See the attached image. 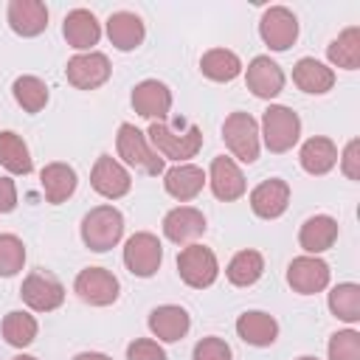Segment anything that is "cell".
I'll return each mask as SVG.
<instances>
[{
    "label": "cell",
    "mask_w": 360,
    "mask_h": 360,
    "mask_svg": "<svg viewBox=\"0 0 360 360\" xmlns=\"http://www.w3.org/2000/svg\"><path fill=\"white\" fill-rule=\"evenodd\" d=\"M188 326H191V318L177 304H163L149 312V332L163 343H177L180 338H186Z\"/></svg>",
    "instance_id": "22"
},
{
    "label": "cell",
    "mask_w": 360,
    "mask_h": 360,
    "mask_svg": "<svg viewBox=\"0 0 360 360\" xmlns=\"http://www.w3.org/2000/svg\"><path fill=\"white\" fill-rule=\"evenodd\" d=\"M6 17L17 37H39L48 28V8L42 0H11Z\"/></svg>",
    "instance_id": "19"
},
{
    "label": "cell",
    "mask_w": 360,
    "mask_h": 360,
    "mask_svg": "<svg viewBox=\"0 0 360 360\" xmlns=\"http://www.w3.org/2000/svg\"><path fill=\"white\" fill-rule=\"evenodd\" d=\"M222 141L231 155L242 163H256L259 158V124L250 112H231L222 124Z\"/></svg>",
    "instance_id": "5"
},
{
    "label": "cell",
    "mask_w": 360,
    "mask_h": 360,
    "mask_svg": "<svg viewBox=\"0 0 360 360\" xmlns=\"http://www.w3.org/2000/svg\"><path fill=\"white\" fill-rule=\"evenodd\" d=\"M357 163H360V141L352 138L346 143V149H343V158H340V169H343V174L349 180H357L360 177V166Z\"/></svg>",
    "instance_id": "40"
},
{
    "label": "cell",
    "mask_w": 360,
    "mask_h": 360,
    "mask_svg": "<svg viewBox=\"0 0 360 360\" xmlns=\"http://www.w3.org/2000/svg\"><path fill=\"white\" fill-rule=\"evenodd\" d=\"M37 329H39V326H37V318H34L31 312L14 309V312H8V315L3 318V338H6V343L14 346V349L31 346L34 338H37Z\"/></svg>",
    "instance_id": "34"
},
{
    "label": "cell",
    "mask_w": 360,
    "mask_h": 360,
    "mask_svg": "<svg viewBox=\"0 0 360 360\" xmlns=\"http://www.w3.org/2000/svg\"><path fill=\"white\" fill-rule=\"evenodd\" d=\"M90 186L96 194H101L107 200H118V197L129 194L132 177L112 155H98L93 163V172H90Z\"/></svg>",
    "instance_id": "12"
},
{
    "label": "cell",
    "mask_w": 360,
    "mask_h": 360,
    "mask_svg": "<svg viewBox=\"0 0 360 360\" xmlns=\"http://www.w3.org/2000/svg\"><path fill=\"white\" fill-rule=\"evenodd\" d=\"M146 138L163 160H177V163H186L202 146V132L197 124H186V129H174L166 121H152Z\"/></svg>",
    "instance_id": "1"
},
{
    "label": "cell",
    "mask_w": 360,
    "mask_h": 360,
    "mask_svg": "<svg viewBox=\"0 0 360 360\" xmlns=\"http://www.w3.org/2000/svg\"><path fill=\"white\" fill-rule=\"evenodd\" d=\"M25 264V245L14 233H0V276L11 278Z\"/></svg>",
    "instance_id": "36"
},
{
    "label": "cell",
    "mask_w": 360,
    "mask_h": 360,
    "mask_svg": "<svg viewBox=\"0 0 360 360\" xmlns=\"http://www.w3.org/2000/svg\"><path fill=\"white\" fill-rule=\"evenodd\" d=\"M298 360H318V357H309V354H304V357H298Z\"/></svg>",
    "instance_id": "44"
},
{
    "label": "cell",
    "mask_w": 360,
    "mask_h": 360,
    "mask_svg": "<svg viewBox=\"0 0 360 360\" xmlns=\"http://www.w3.org/2000/svg\"><path fill=\"white\" fill-rule=\"evenodd\" d=\"M118 158L127 166H135L146 174H160L163 172V158L149 146V138L135 127V124H121L115 135Z\"/></svg>",
    "instance_id": "4"
},
{
    "label": "cell",
    "mask_w": 360,
    "mask_h": 360,
    "mask_svg": "<svg viewBox=\"0 0 360 360\" xmlns=\"http://www.w3.org/2000/svg\"><path fill=\"white\" fill-rule=\"evenodd\" d=\"M287 284L298 295H315L329 287V264L318 256H295L287 267Z\"/></svg>",
    "instance_id": "13"
},
{
    "label": "cell",
    "mask_w": 360,
    "mask_h": 360,
    "mask_svg": "<svg viewBox=\"0 0 360 360\" xmlns=\"http://www.w3.org/2000/svg\"><path fill=\"white\" fill-rule=\"evenodd\" d=\"M76 169L73 166H68V163H48V166H42V172H39V186H42V194H45V200L51 202V205H59V202H65L73 191H76Z\"/></svg>",
    "instance_id": "26"
},
{
    "label": "cell",
    "mask_w": 360,
    "mask_h": 360,
    "mask_svg": "<svg viewBox=\"0 0 360 360\" xmlns=\"http://www.w3.org/2000/svg\"><path fill=\"white\" fill-rule=\"evenodd\" d=\"M208 186H211L214 197L222 200V202H233V200H239V197L245 194V188H248L242 169L236 166L233 158H225V155H219V158L211 160V169H208Z\"/></svg>",
    "instance_id": "16"
},
{
    "label": "cell",
    "mask_w": 360,
    "mask_h": 360,
    "mask_svg": "<svg viewBox=\"0 0 360 360\" xmlns=\"http://www.w3.org/2000/svg\"><path fill=\"white\" fill-rule=\"evenodd\" d=\"M112 68L107 53L101 51H87V53H76L73 59H68L65 76L76 90H96L110 79Z\"/></svg>",
    "instance_id": "11"
},
{
    "label": "cell",
    "mask_w": 360,
    "mask_h": 360,
    "mask_svg": "<svg viewBox=\"0 0 360 360\" xmlns=\"http://www.w3.org/2000/svg\"><path fill=\"white\" fill-rule=\"evenodd\" d=\"M236 335L245 343H250V346H270L278 338V323H276L273 315H267L262 309H250V312H242L239 315Z\"/></svg>",
    "instance_id": "28"
},
{
    "label": "cell",
    "mask_w": 360,
    "mask_h": 360,
    "mask_svg": "<svg viewBox=\"0 0 360 360\" xmlns=\"http://www.w3.org/2000/svg\"><path fill=\"white\" fill-rule=\"evenodd\" d=\"M205 217L200 208L191 205H177L163 217V233L174 245H194L205 233Z\"/></svg>",
    "instance_id": "14"
},
{
    "label": "cell",
    "mask_w": 360,
    "mask_h": 360,
    "mask_svg": "<svg viewBox=\"0 0 360 360\" xmlns=\"http://www.w3.org/2000/svg\"><path fill=\"white\" fill-rule=\"evenodd\" d=\"M73 360H112V357H107V354H101V352H82V354H76Z\"/></svg>",
    "instance_id": "42"
},
{
    "label": "cell",
    "mask_w": 360,
    "mask_h": 360,
    "mask_svg": "<svg viewBox=\"0 0 360 360\" xmlns=\"http://www.w3.org/2000/svg\"><path fill=\"white\" fill-rule=\"evenodd\" d=\"M124 236V217L115 205H96L82 219V242L93 253H104L115 248Z\"/></svg>",
    "instance_id": "2"
},
{
    "label": "cell",
    "mask_w": 360,
    "mask_h": 360,
    "mask_svg": "<svg viewBox=\"0 0 360 360\" xmlns=\"http://www.w3.org/2000/svg\"><path fill=\"white\" fill-rule=\"evenodd\" d=\"M107 37L110 42L118 48V51H135L143 37H146V28H143V20L132 11H112L107 17Z\"/></svg>",
    "instance_id": "25"
},
{
    "label": "cell",
    "mask_w": 360,
    "mask_h": 360,
    "mask_svg": "<svg viewBox=\"0 0 360 360\" xmlns=\"http://www.w3.org/2000/svg\"><path fill=\"white\" fill-rule=\"evenodd\" d=\"M262 138H264V146L270 152H276V155L290 152L301 138L298 112L292 107H284V104H270L262 112Z\"/></svg>",
    "instance_id": "3"
},
{
    "label": "cell",
    "mask_w": 360,
    "mask_h": 360,
    "mask_svg": "<svg viewBox=\"0 0 360 360\" xmlns=\"http://www.w3.org/2000/svg\"><path fill=\"white\" fill-rule=\"evenodd\" d=\"M298 160H301V169L307 174H326L338 163V146H335L332 138L312 135L309 141H304V146L298 152Z\"/></svg>",
    "instance_id": "27"
},
{
    "label": "cell",
    "mask_w": 360,
    "mask_h": 360,
    "mask_svg": "<svg viewBox=\"0 0 360 360\" xmlns=\"http://www.w3.org/2000/svg\"><path fill=\"white\" fill-rule=\"evenodd\" d=\"M200 70L205 79L211 82H233L239 73H242V62L233 51L228 48H211L202 53L200 59Z\"/></svg>",
    "instance_id": "30"
},
{
    "label": "cell",
    "mask_w": 360,
    "mask_h": 360,
    "mask_svg": "<svg viewBox=\"0 0 360 360\" xmlns=\"http://www.w3.org/2000/svg\"><path fill=\"white\" fill-rule=\"evenodd\" d=\"M20 295L22 301L34 309V312H53L62 307L65 301V287L62 281L53 276V273H45V270H34L22 278V287H20Z\"/></svg>",
    "instance_id": "8"
},
{
    "label": "cell",
    "mask_w": 360,
    "mask_h": 360,
    "mask_svg": "<svg viewBox=\"0 0 360 360\" xmlns=\"http://www.w3.org/2000/svg\"><path fill=\"white\" fill-rule=\"evenodd\" d=\"M177 273L180 278L194 287V290H205L217 281L219 276V264H217V256L211 248L205 245H188L177 253Z\"/></svg>",
    "instance_id": "6"
},
{
    "label": "cell",
    "mask_w": 360,
    "mask_h": 360,
    "mask_svg": "<svg viewBox=\"0 0 360 360\" xmlns=\"http://www.w3.org/2000/svg\"><path fill=\"white\" fill-rule=\"evenodd\" d=\"M326 56H329L332 65H338L343 70H357L360 68V28L357 25L343 28L326 45Z\"/></svg>",
    "instance_id": "29"
},
{
    "label": "cell",
    "mask_w": 360,
    "mask_h": 360,
    "mask_svg": "<svg viewBox=\"0 0 360 360\" xmlns=\"http://www.w3.org/2000/svg\"><path fill=\"white\" fill-rule=\"evenodd\" d=\"M14 101L25 110V112H39L48 104V84L39 76H20L11 84Z\"/></svg>",
    "instance_id": "35"
},
{
    "label": "cell",
    "mask_w": 360,
    "mask_h": 360,
    "mask_svg": "<svg viewBox=\"0 0 360 360\" xmlns=\"http://www.w3.org/2000/svg\"><path fill=\"white\" fill-rule=\"evenodd\" d=\"M0 166L11 174H31V169H34L25 141L11 129L0 132Z\"/></svg>",
    "instance_id": "31"
},
{
    "label": "cell",
    "mask_w": 360,
    "mask_h": 360,
    "mask_svg": "<svg viewBox=\"0 0 360 360\" xmlns=\"http://www.w3.org/2000/svg\"><path fill=\"white\" fill-rule=\"evenodd\" d=\"M292 82L298 90H304L309 96H323L335 87V70L312 56H304L292 65Z\"/></svg>",
    "instance_id": "23"
},
{
    "label": "cell",
    "mask_w": 360,
    "mask_h": 360,
    "mask_svg": "<svg viewBox=\"0 0 360 360\" xmlns=\"http://www.w3.org/2000/svg\"><path fill=\"white\" fill-rule=\"evenodd\" d=\"M245 82L256 98H276L284 90V70L270 56H253L245 70Z\"/></svg>",
    "instance_id": "18"
},
{
    "label": "cell",
    "mask_w": 360,
    "mask_h": 360,
    "mask_svg": "<svg viewBox=\"0 0 360 360\" xmlns=\"http://www.w3.org/2000/svg\"><path fill=\"white\" fill-rule=\"evenodd\" d=\"M11 360H37L34 354H17V357H11Z\"/></svg>",
    "instance_id": "43"
},
{
    "label": "cell",
    "mask_w": 360,
    "mask_h": 360,
    "mask_svg": "<svg viewBox=\"0 0 360 360\" xmlns=\"http://www.w3.org/2000/svg\"><path fill=\"white\" fill-rule=\"evenodd\" d=\"M262 273H264V259L259 250H250V248L239 250L225 267V276L233 287H250L262 278Z\"/></svg>",
    "instance_id": "32"
},
{
    "label": "cell",
    "mask_w": 360,
    "mask_h": 360,
    "mask_svg": "<svg viewBox=\"0 0 360 360\" xmlns=\"http://www.w3.org/2000/svg\"><path fill=\"white\" fill-rule=\"evenodd\" d=\"M62 37L68 39L70 48L76 51H90L98 37H101V22L96 20L93 11L87 8H73L65 14V22H62Z\"/></svg>",
    "instance_id": "21"
},
{
    "label": "cell",
    "mask_w": 360,
    "mask_h": 360,
    "mask_svg": "<svg viewBox=\"0 0 360 360\" xmlns=\"http://www.w3.org/2000/svg\"><path fill=\"white\" fill-rule=\"evenodd\" d=\"M127 360H166V352L158 340L138 338L127 346Z\"/></svg>",
    "instance_id": "39"
},
{
    "label": "cell",
    "mask_w": 360,
    "mask_h": 360,
    "mask_svg": "<svg viewBox=\"0 0 360 360\" xmlns=\"http://www.w3.org/2000/svg\"><path fill=\"white\" fill-rule=\"evenodd\" d=\"M132 107L141 118L166 121V115L172 110V90L158 79H143L132 90Z\"/></svg>",
    "instance_id": "15"
},
{
    "label": "cell",
    "mask_w": 360,
    "mask_h": 360,
    "mask_svg": "<svg viewBox=\"0 0 360 360\" xmlns=\"http://www.w3.org/2000/svg\"><path fill=\"white\" fill-rule=\"evenodd\" d=\"M329 360H360V332L340 329L329 338Z\"/></svg>",
    "instance_id": "37"
},
{
    "label": "cell",
    "mask_w": 360,
    "mask_h": 360,
    "mask_svg": "<svg viewBox=\"0 0 360 360\" xmlns=\"http://www.w3.org/2000/svg\"><path fill=\"white\" fill-rule=\"evenodd\" d=\"M17 208V186L11 177H0V214H8Z\"/></svg>",
    "instance_id": "41"
},
{
    "label": "cell",
    "mask_w": 360,
    "mask_h": 360,
    "mask_svg": "<svg viewBox=\"0 0 360 360\" xmlns=\"http://www.w3.org/2000/svg\"><path fill=\"white\" fill-rule=\"evenodd\" d=\"M76 295L90 307H110L118 301L121 284L118 278L104 267H84L73 281Z\"/></svg>",
    "instance_id": "9"
},
{
    "label": "cell",
    "mask_w": 360,
    "mask_h": 360,
    "mask_svg": "<svg viewBox=\"0 0 360 360\" xmlns=\"http://www.w3.org/2000/svg\"><path fill=\"white\" fill-rule=\"evenodd\" d=\"M163 262V245L155 233L149 231H141V233H132L124 245V264L132 276L138 278H149L158 273Z\"/></svg>",
    "instance_id": "7"
},
{
    "label": "cell",
    "mask_w": 360,
    "mask_h": 360,
    "mask_svg": "<svg viewBox=\"0 0 360 360\" xmlns=\"http://www.w3.org/2000/svg\"><path fill=\"white\" fill-rule=\"evenodd\" d=\"M287 205H290V183L281 177L262 180L250 191V208L262 219H278L287 211Z\"/></svg>",
    "instance_id": "17"
},
{
    "label": "cell",
    "mask_w": 360,
    "mask_h": 360,
    "mask_svg": "<svg viewBox=\"0 0 360 360\" xmlns=\"http://www.w3.org/2000/svg\"><path fill=\"white\" fill-rule=\"evenodd\" d=\"M205 183H208L205 172L200 166H194V163H177V166H172V169L163 172V188H166V194L174 197V200H180V202L194 200L202 191Z\"/></svg>",
    "instance_id": "20"
},
{
    "label": "cell",
    "mask_w": 360,
    "mask_h": 360,
    "mask_svg": "<svg viewBox=\"0 0 360 360\" xmlns=\"http://www.w3.org/2000/svg\"><path fill=\"white\" fill-rule=\"evenodd\" d=\"M259 37L270 51H287L298 39V20L287 6H270L259 20Z\"/></svg>",
    "instance_id": "10"
},
{
    "label": "cell",
    "mask_w": 360,
    "mask_h": 360,
    "mask_svg": "<svg viewBox=\"0 0 360 360\" xmlns=\"http://www.w3.org/2000/svg\"><path fill=\"white\" fill-rule=\"evenodd\" d=\"M194 360H233V352L222 338H202L194 346Z\"/></svg>",
    "instance_id": "38"
},
{
    "label": "cell",
    "mask_w": 360,
    "mask_h": 360,
    "mask_svg": "<svg viewBox=\"0 0 360 360\" xmlns=\"http://www.w3.org/2000/svg\"><path fill=\"white\" fill-rule=\"evenodd\" d=\"M329 309L335 318H340L346 323H357L360 321V287L352 281L335 284L329 290Z\"/></svg>",
    "instance_id": "33"
},
{
    "label": "cell",
    "mask_w": 360,
    "mask_h": 360,
    "mask_svg": "<svg viewBox=\"0 0 360 360\" xmlns=\"http://www.w3.org/2000/svg\"><path fill=\"white\" fill-rule=\"evenodd\" d=\"M335 242H338V219H332L329 214L309 217L298 231V245L307 250V256H318L329 250Z\"/></svg>",
    "instance_id": "24"
}]
</instances>
